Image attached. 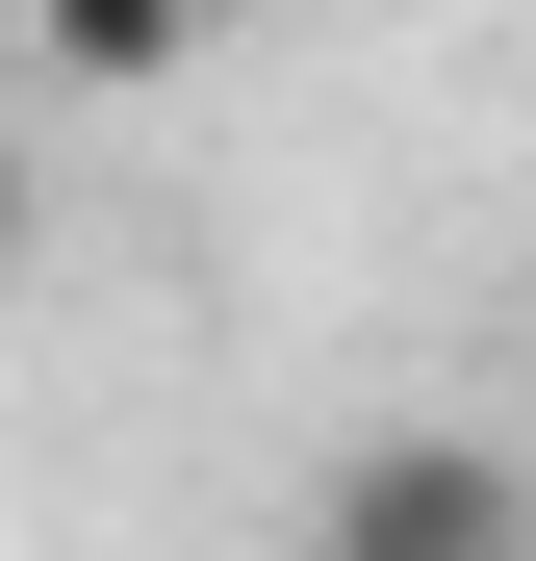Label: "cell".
I'll return each mask as SVG.
<instances>
[{"label":"cell","mask_w":536,"mask_h":561,"mask_svg":"<svg viewBox=\"0 0 536 561\" xmlns=\"http://www.w3.org/2000/svg\"><path fill=\"white\" fill-rule=\"evenodd\" d=\"M307 561H536V485H511V434L409 409V434H357L307 485Z\"/></svg>","instance_id":"6da1fadb"},{"label":"cell","mask_w":536,"mask_h":561,"mask_svg":"<svg viewBox=\"0 0 536 561\" xmlns=\"http://www.w3.org/2000/svg\"><path fill=\"white\" fill-rule=\"evenodd\" d=\"M0 51H26V77H103V103H128V77H179V51H205V0H0Z\"/></svg>","instance_id":"7a4b0ae2"},{"label":"cell","mask_w":536,"mask_h":561,"mask_svg":"<svg viewBox=\"0 0 536 561\" xmlns=\"http://www.w3.org/2000/svg\"><path fill=\"white\" fill-rule=\"evenodd\" d=\"M0 255H26V128H0Z\"/></svg>","instance_id":"3957f363"}]
</instances>
